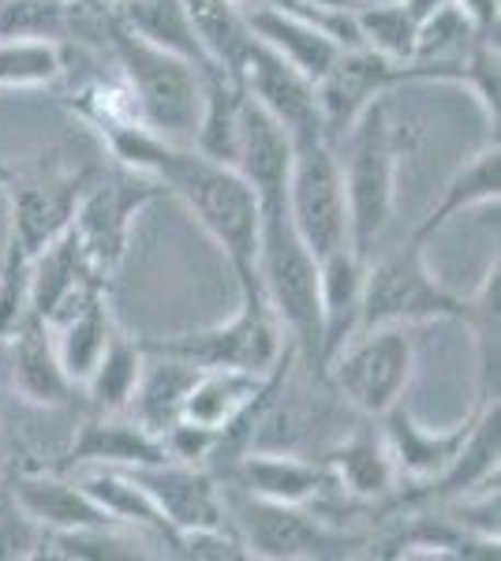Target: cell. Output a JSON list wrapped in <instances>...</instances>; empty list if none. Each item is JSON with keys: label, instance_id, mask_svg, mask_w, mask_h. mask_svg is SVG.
Listing matches in <instances>:
<instances>
[{"label": "cell", "instance_id": "1", "mask_svg": "<svg viewBox=\"0 0 501 561\" xmlns=\"http://www.w3.org/2000/svg\"><path fill=\"white\" fill-rule=\"evenodd\" d=\"M105 139L116 165L147 173L166 187V195L180 198L198 229L221 248L236 280L254 274V251H259V195L254 187L225 161L184 142H169L147 124H116L98 131Z\"/></svg>", "mask_w": 501, "mask_h": 561}, {"label": "cell", "instance_id": "2", "mask_svg": "<svg viewBox=\"0 0 501 561\" xmlns=\"http://www.w3.org/2000/svg\"><path fill=\"white\" fill-rule=\"evenodd\" d=\"M349 198V240L363 259H371L382 232L397 214L400 161L415 150V128L397 116L394 102L378 98L341 142H333Z\"/></svg>", "mask_w": 501, "mask_h": 561}, {"label": "cell", "instance_id": "3", "mask_svg": "<svg viewBox=\"0 0 501 561\" xmlns=\"http://www.w3.org/2000/svg\"><path fill=\"white\" fill-rule=\"evenodd\" d=\"M254 277L296 348V364L318 370L322 356V319H318V259L288 221L285 203H259V251Z\"/></svg>", "mask_w": 501, "mask_h": 561}, {"label": "cell", "instance_id": "4", "mask_svg": "<svg viewBox=\"0 0 501 561\" xmlns=\"http://www.w3.org/2000/svg\"><path fill=\"white\" fill-rule=\"evenodd\" d=\"M102 38L116 60V76L124 79L135 94L139 116L150 131H158L169 142L191 147V135L198 124V105H203V76L187 60L172 57L158 45L143 42L109 15L102 20Z\"/></svg>", "mask_w": 501, "mask_h": 561}, {"label": "cell", "instance_id": "5", "mask_svg": "<svg viewBox=\"0 0 501 561\" xmlns=\"http://www.w3.org/2000/svg\"><path fill=\"white\" fill-rule=\"evenodd\" d=\"M236 285H240V307H236L232 319L203 325V330L143 337V348L187 359L195 367H236V370H254V375H270L296 348L288 345L259 277L254 274L240 277Z\"/></svg>", "mask_w": 501, "mask_h": 561}, {"label": "cell", "instance_id": "6", "mask_svg": "<svg viewBox=\"0 0 501 561\" xmlns=\"http://www.w3.org/2000/svg\"><path fill=\"white\" fill-rule=\"evenodd\" d=\"M322 378L349 409L367 420H382L405 401L415 378V337L408 325H378L355 333L322 367Z\"/></svg>", "mask_w": 501, "mask_h": 561}, {"label": "cell", "instance_id": "7", "mask_svg": "<svg viewBox=\"0 0 501 561\" xmlns=\"http://www.w3.org/2000/svg\"><path fill=\"white\" fill-rule=\"evenodd\" d=\"M464 296L442 285V277L426 262V243L408 237L386 259L371 262L363 274V311L360 333L378 325H415L460 319Z\"/></svg>", "mask_w": 501, "mask_h": 561}, {"label": "cell", "instance_id": "8", "mask_svg": "<svg viewBox=\"0 0 501 561\" xmlns=\"http://www.w3.org/2000/svg\"><path fill=\"white\" fill-rule=\"evenodd\" d=\"M225 502H229V517L243 536L248 558H266V561L352 558L355 547L367 542L363 536L337 528L315 505H273L240 491H229V486H225Z\"/></svg>", "mask_w": 501, "mask_h": 561}, {"label": "cell", "instance_id": "9", "mask_svg": "<svg viewBox=\"0 0 501 561\" xmlns=\"http://www.w3.org/2000/svg\"><path fill=\"white\" fill-rule=\"evenodd\" d=\"M161 195H166V187L158 180L147 173H135L127 165H116V161L109 173L98 169L94 180H90L83 203L76 210V221H71V232H76L90 270L105 285L113 280V274L121 270V262L127 255L135 217Z\"/></svg>", "mask_w": 501, "mask_h": 561}, {"label": "cell", "instance_id": "10", "mask_svg": "<svg viewBox=\"0 0 501 561\" xmlns=\"http://www.w3.org/2000/svg\"><path fill=\"white\" fill-rule=\"evenodd\" d=\"M285 210L299 240L315 251V259L337 248H352L349 240V198H344L341 161L330 142H307L293 153V173L285 187Z\"/></svg>", "mask_w": 501, "mask_h": 561}, {"label": "cell", "instance_id": "11", "mask_svg": "<svg viewBox=\"0 0 501 561\" xmlns=\"http://www.w3.org/2000/svg\"><path fill=\"white\" fill-rule=\"evenodd\" d=\"M98 169H60L38 161H23L15 169V176L4 184L8 203H12V237L26 255H38L42 248H49L53 240H60L76 221V210L83 203L90 180Z\"/></svg>", "mask_w": 501, "mask_h": 561}, {"label": "cell", "instance_id": "12", "mask_svg": "<svg viewBox=\"0 0 501 561\" xmlns=\"http://www.w3.org/2000/svg\"><path fill=\"white\" fill-rule=\"evenodd\" d=\"M400 87V65L378 57L367 45H352L333 57V65L315 79L318 113H322L326 142H341L352 124L367 113L378 98L394 94Z\"/></svg>", "mask_w": 501, "mask_h": 561}, {"label": "cell", "instance_id": "13", "mask_svg": "<svg viewBox=\"0 0 501 561\" xmlns=\"http://www.w3.org/2000/svg\"><path fill=\"white\" fill-rule=\"evenodd\" d=\"M240 87L259 102L281 128L288 131L293 147H307V142H326L322 113H318V90L315 79L304 76L299 68L277 57L262 42L251 45L248 65L240 71Z\"/></svg>", "mask_w": 501, "mask_h": 561}, {"label": "cell", "instance_id": "14", "mask_svg": "<svg viewBox=\"0 0 501 561\" xmlns=\"http://www.w3.org/2000/svg\"><path fill=\"white\" fill-rule=\"evenodd\" d=\"M217 479L229 491L273 505H315L333 486L322 460L285 454V449H243L217 472Z\"/></svg>", "mask_w": 501, "mask_h": 561}, {"label": "cell", "instance_id": "15", "mask_svg": "<svg viewBox=\"0 0 501 561\" xmlns=\"http://www.w3.org/2000/svg\"><path fill=\"white\" fill-rule=\"evenodd\" d=\"M293 359L296 352H288L270 375H254V370H236V367H198L195 382L184 393L180 420L214 431L217 438H229V434H236L251 420V412L259 409L262 397L270 393V386L277 382V375Z\"/></svg>", "mask_w": 501, "mask_h": 561}, {"label": "cell", "instance_id": "16", "mask_svg": "<svg viewBox=\"0 0 501 561\" xmlns=\"http://www.w3.org/2000/svg\"><path fill=\"white\" fill-rule=\"evenodd\" d=\"M161 517L169 520L172 536L187 528H214V524H229V502H225V483L209 472L206 465H184V460H161V465L147 468H127ZM172 550V547H169Z\"/></svg>", "mask_w": 501, "mask_h": 561}, {"label": "cell", "instance_id": "17", "mask_svg": "<svg viewBox=\"0 0 501 561\" xmlns=\"http://www.w3.org/2000/svg\"><path fill=\"white\" fill-rule=\"evenodd\" d=\"M293 139L277 121L243 90L236 113L232 158L229 165L254 187L259 203H285L288 173H293Z\"/></svg>", "mask_w": 501, "mask_h": 561}, {"label": "cell", "instance_id": "18", "mask_svg": "<svg viewBox=\"0 0 501 561\" xmlns=\"http://www.w3.org/2000/svg\"><path fill=\"white\" fill-rule=\"evenodd\" d=\"M169 460L166 442L143 427L132 412H102L94 409L76 427L68 454L60 460V472L68 468H147Z\"/></svg>", "mask_w": 501, "mask_h": 561}, {"label": "cell", "instance_id": "19", "mask_svg": "<svg viewBox=\"0 0 501 561\" xmlns=\"http://www.w3.org/2000/svg\"><path fill=\"white\" fill-rule=\"evenodd\" d=\"M382 420H386L382 438H386V446H389V457H394V465H397L400 483H412L419 494L449 472V465L457 460L464 438H468L471 423H476V409H471L468 420L449 431L423 427V423L405 409V401H400L397 409H389ZM397 497H408V494L397 491Z\"/></svg>", "mask_w": 501, "mask_h": 561}, {"label": "cell", "instance_id": "20", "mask_svg": "<svg viewBox=\"0 0 501 561\" xmlns=\"http://www.w3.org/2000/svg\"><path fill=\"white\" fill-rule=\"evenodd\" d=\"M0 345L8 348V386L20 401L34 409H64L76 397V382L60 364L49 322L31 314Z\"/></svg>", "mask_w": 501, "mask_h": 561}, {"label": "cell", "instance_id": "21", "mask_svg": "<svg viewBox=\"0 0 501 561\" xmlns=\"http://www.w3.org/2000/svg\"><path fill=\"white\" fill-rule=\"evenodd\" d=\"M102 288L109 293L105 280L90 270V262L71 229L31 259V314L49 325H57L90 293H102Z\"/></svg>", "mask_w": 501, "mask_h": 561}, {"label": "cell", "instance_id": "22", "mask_svg": "<svg viewBox=\"0 0 501 561\" xmlns=\"http://www.w3.org/2000/svg\"><path fill=\"white\" fill-rule=\"evenodd\" d=\"M326 465V472L333 479V494L344 505H375V502H394L400 491L397 465L389 457L386 438L375 431H355L344 434L333 449H326L318 457Z\"/></svg>", "mask_w": 501, "mask_h": 561}, {"label": "cell", "instance_id": "23", "mask_svg": "<svg viewBox=\"0 0 501 561\" xmlns=\"http://www.w3.org/2000/svg\"><path fill=\"white\" fill-rule=\"evenodd\" d=\"M363 274H367V259L355 248H337L330 255L318 259V319H322V356H318V370L360 333Z\"/></svg>", "mask_w": 501, "mask_h": 561}, {"label": "cell", "instance_id": "24", "mask_svg": "<svg viewBox=\"0 0 501 561\" xmlns=\"http://www.w3.org/2000/svg\"><path fill=\"white\" fill-rule=\"evenodd\" d=\"M243 20H248L254 42H262L277 57H285L288 65L299 68L304 76L318 79L326 68L333 65V57L341 53L330 34L307 15L293 12L285 4H273V0H240Z\"/></svg>", "mask_w": 501, "mask_h": 561}, {"label": "cell", "instance_id": "25", "mask_svg": "<svg viewBox=\"0 0 501 561\" xmlns=\"http://www.w3.org/2000/svg\"><path fill=\"white\" fill-rule=\"evenodd\" d=\"M8 494L20 502V510L31 520H38L45 531H76V528H98V524H113L105 510L94 502L79 479H68L57 472H34L23 468L8 479Z\"/></svg>", "mask_w": 501, "mask_h": 561}, {"label": "cell", "instance_id": "26", "mask_svg": "<svg viewBox=\"0 0 501 561\" xmlns=\"http://www.w3.org/2000/svg\"><path fill=\"white\" fill-rule=\"evenodd\" d=\"M105 8L121 26H127L132 34H139L143 42L172 53V57L187 60L203 79L209 71H221L206 57L184 0H105Z\"/></svg>", "mask_w": 501, "mask_h": 561}, {"label": "cell", "instance_id": "27", "mask_svg": "<svg viewBox=\"0 0 501 561\" xmlns=\"http://www.w3.org/2000/svg\"><path fill=\"white\" fill-rule=\"evenodd\" d=\"M498 198H501V147H498V139H487L457 173L445 180V187L431 203V210L415 225L412 240L431 243L442 229H449L460 214L476 210V206H490V203H498Z\"/></svg>", "mask_w": 501, "mask_h": 561}, {"label": "cell", "instance_id": "28", "mask_svg": "<svg viewBox=\"0 0 501 561\" xmlns=\"http://www.w3.org/2000/svg\"><path fill=\"white\" fill-rule=\"evenodd\" d=\"M79 483H83V491L94 497L98 505H102L109 520L121 524V528L139 531V536H147L153 547H161L169 554V547H172L169 520L161 517V510L153 505L147 486L132 472H124V468H83Z\"/></svg>", "mask_w": 501, "mask_h": 561}, {"label": "cell", "instance_id": "29", "mask_svg": "<svg viewBox=\"0 0 501 561\" xmlns=\"http://www.w3.org/2000/svg\"><path fill=\"white\" fill-rule=\"evenodd\" d=\"M501 262H498V251L490 259L487 274L476 285V293L464 296V307H460V319L468 325L471 333V345H476V382H479V401L476 404H487V401H498L501 386Z\"/></svg>", "mask_w": 501, "mask_h": 561}, {"label": "cell", "instance_id": "30", "mask_svg": "<svg viewBox=\"0 0 501 561\" xmlns=\"http://www.w3.org/2000/svg\"><path fill=\"white\" fill-rule=\"evenodd\" d=\"M195 375H198V367L187 364V359L147 352V364H143L139 386H135V397H132V404H127V412L161 438V434L180 420L184 393H187V386L195 382Z\"/></svg>", "mask_w": 501, "mask_h": 561}, {"label": "cell", "instance_id": "31", "mask_svg": "<svg viewBox=\"0 0 501 561\" xmlns=\"http://www.w3.org/2000/svg\"><path fill=\"white\" fill-rule=\"evenodd\" d=\"M116 322L113 311H109V296L105 288L102 293H90L76 311H68L64 319L53 325V341H57V356L68 378L76 382V389L87 382V375L94 370L98 356L105 352L109 337H113Z\"/></svg>", "mask_w": 501, "mask_h": 561}, {"label": "cell", "instance_id": "32", "mask_svg": "<svg viewBox=\"0 0 501 561\" xmlns=\"http://www.w3.org/2000/svg\"><path fill=\"white\" fill-rule=\"evenodd\" d=\"M195 34L203 42L206 57L214 60L225 76L240 83V71L248 65V53L254 45V34L243 20L240 0H184Z\"/></svg>", "mask_w": 501, "mask_h": 561}, {"label": "cell", "instance_id": "33", "mask_svg": "<svg viewBox=\"0 0 501 561\" xmlns=\"http://www.w3.org/2000/svg\"><path fill=\"white\" fill-rule=\"evenodd\" d=\"M143 364H147V352H143V341L127 337V333L113 330L105 352L98 356L94 370L87 375V382L79 389H87L90 409L102 412H127L135 397V386H139Z\"/></svg>", "mask_w": 501, "mask_h": 561}, {"label": "cell", "instance_id": "34", "mask_svg": "<svg viewBox=\"0 0 501 561\" xmlns=\"http://www.w3.org/2000/svg\"><path fill=\"white\" fill-rule=\"evenodd\" d=\"M68 71L60 42L45 38H0V90L57 87Z\"/></svg>", "mask_w": 501, "mask_h": 561}, {"label": "cell", "instance_id": "35", "mask_svg": "<svg viewBox=\"0 0 501 561\" xmlns=\"http://www.w3.org/2000/svg\"><path fill=\"white\" fill-rule=\"evenodd\" d=\"M355 26H360V42L378 57L394 60V65H405L412 57L415 20L400 0H363L355 8Z\"/></svg>", "mask_w": 501, "mask_h": 561}, {"label": "cell", "instance_id": "36", "mask_svg": "<svg viewBox=\"0 0 501 561\" xmlns=\"http://www.w3.org/2000/svg\"><path fill=\"white\" fill-rule=\"evenodd\" d=\"M31 319V255L8 237L0 255V341Z\"/></svg>", "mask_w": 501, "mask_h": 561}, {"label": "cell", "instance_id": "37", "mask_svg": "<svg viewBox=\"0 0 501 561\" xmlns=\"http://www.w3.org/2000/svg\"><path fill=\"white\" fill-rule=\"evenodd\" d=\"M49 531L20 510L8 486H0V561H31L45 554Z\"/></svg>", "mask_w": 501, "mask_h": 561}, {"label": "cell", "instance_id": "38", "mask_svg": "<svg viewBox=\"0 0 501 561\" xmlns=\"http://www.w3.org/2000/svg\"><path fill=\"white\" fill-rule=\"evenodd\" d=\"M172 558H198V561H240L248 558L240 528L229 524H214V528H187L172 536Z\"/></svg>", "mask_w": 501, "mask_h": 561}, {"label": "cell", "instance_id": "39", "mask_svg": "<svg viewBox=\"0 0 501 561\" xmlns=\"http://www.w3.org/2000/svg\"><path fill=\"white\" fill-rule=\"evenodd\" d=\"M400 4L412 12V20L419 23L423 15H431V12H439V8H445V4H453V0H400Z\"/></svg>", "mask_w": 501, "mask_h": 561}, {"label": "cell", "instance_id": "40", "mask_svg": "<svg viewBox=\"0 0 501 561\" xmlns=\"http://www.w3.org/2000/svg\"><path fill=\"white\" fill-rule=\"evenodd\" d=\"M15 169H20V161H0V187H4L8 180L15 176Z\"/></svg>", "mask_w": 501, "mask_h": 561}, {"label": "cell", "instance_id": "41", "mask_svg": "<svg viewBox=\"0 0 501 561\" xmlns=\"http://www.w3.org/2000/svg\"><path fill=\"white\" fill-rule=\"evenodd\" d=\"M4 442H8V434H4V420H0V457H4Z\"/></svg>", "mask_w": 501, "mask_h": 561}, {"label": "cell", "instance_id": "42", "mask_svg": "<svg viewBox=\"0 0 501 561\" xmlns=\"http://www.w3.org/2000/svg\"><path fill=\"white\" fill-rule=\"evenodd\" d=\"M0 486H4V479H0Z\"/></svg>", "mask_w": 501, "mask_h": 561}]
</instances>
